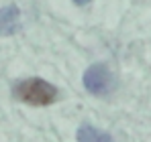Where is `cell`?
<instances>
[{
    "label": "cell",
    "mask_w": 151,
    "mask_h": 142,
    "mask_svg": "<svg viewBox=\"0 0 151 142\" xmlns=\"http://www.w3.org/2000/svg\"><path fill=\"white\" fill-rule=\"evenodd\" d=\"M78 142H112V136L94 128L92 124H82L78 128Z\"/></svg>",
    "instance_id": "obj_4"
},
{
    "label": "cell",
    "mask_w": 151,
    "mask_h": 142,
    "mask_svg": "<svg viewBox=\"0 0 151 142\" xmlns=\"http://www.w3.org/2000/svg\"><path fill=\"white\" fill-rule=\"evenodd\" d=\"M19 28H21V10L14 4L0 8V35L8 37L14 35Z\"/></svg>",
    "instance_id": "obj_3"
},
{
    "label": "cell",
    "mask_w": 151,
    "mask_h": 142,
    "mask_svg": "<svg viewBox=\"0 0 151 142\" xmlns=\"http://www.w3.org/2000/svg\"><path fill=\"white\" fill-rule=\"evenodd\" d=\"M76 4H80V6H84V4H88V2H92V0H74Z\"/></svg>",
    "instance_id": "obj_5"
},
{
    "label": "cell",
    "mask_w": 151,
    "mask_h": 142,
    "mask_svg": "<svg viewBox=\"0 0 151 142\" xmlns=\"http://www.w3.org/2000/svg\"><path fill=\"white\" fill-rule=\"evenodd\" d=\"M14 95L29 106H49L57 99V87L41 77H29L14 85Z\"/></svg>",
    "instance_id": "obj_1"
},
{
    "label": "cell",
    "mask_w": 151,
    "mask_h": 142,
    "mask_svg": "<svg viewBox=\"0 0 151 142\" xmlns=\"http://www.w3.org/2000/svg\"><path fill=\"white\" fill-rule=\"evenodd\" d=\"M84 87L94 95H108L114 89V75L106 63H94L84 71Z\"/></svg>",
    "instance_id": "obj_2"
}]
</instances>
